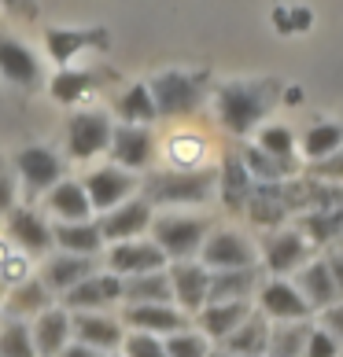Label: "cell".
Segmentation results:
<instances>
[{
	"label": "cell",
	"mask_w": 343,
	"mask_h": 357,
	"mask_svg": "<svg viewBox=\"0 0 343 357\" xmlns=\"http://www.w3.org/2000/svg\"><path fill=\"white\" fill-rule=\"evenodd\" d=\"M270 357H277V354H270Z\"/></svg>",
	"instance_id": "51"
},
{
	"label": "cell",
	"mask_w": 343,
	"mask_h": 357,
	"mask_svg": "<svg viewBox=\"0 0 343 357\" xmlns=\"http://www.w3.org/2000/svg\"><path fill=\"white\" fill-rule=\"evenodd\" d=\"M262 250H266V266H270V273H292L295 266H302L307 261V255H310V247H307V240H302L299 232H292V229H284V232H270L266 236V243H262Z\"/></svg>",
	"instance_id": "16"
},
{
	"label": "cell",
	"mask_w": 343,
	"mask_h": 357,
	"mask_svg": "<svg viewBox=\"0 0 343 357\" xmlns=\"http://www.w3.org/2000/svg\"><path fill=\"white\" fill-rule=\"evenodd\" d=\"M207 357H229L226 350H214V354H207Z\"/></svg>",
	"instance_id": "50"
},
{
	"label": "cell",
	"mask_w": 343,
	"mask_h": 357,
	"mask_svg": "<svg viewBox=\"0 0 343 357\" xmlns=\"http://www.w3.org/2000/svg\"><path fill=\"white\" fill-rule=\"evenodd\" d=\"M321 328L343 347V302H336V306H328V310L321 313Z\"/></svg>",
	"instance_id": "44"
},
{
	"label": "cell",
	"mask_w": 343,
	"mask_h": 357,
	"mask_svg": "<svg viewBox=\"0 0 343 357\" xmlns=\"http://www.w3.org/2000/svg\"><path fill=\"white\" fill-rule=\"evenodd\" d=\"M0 74L15 85H34L41 77V63L15 37H0Z\"/></svg>",
	"instance_id": "18"
},
{
	"label": "cell",
	"mask_w": 343,
	"mask_h": 357,
	"mask_svg": "<svg viewBox=\"0 0 343 357\" xmlns=\"http://www.w3.org/2000/svg\"><path fill=\"white\" fill-rule=\"evenodd\" d=\"M277 85L273 82H229L218 92V118L229 133L244 137L266 118L270 100H273Z\"/></svg>",
	"instance_id": "1"
},
{
	"label": "cell",
	"mask_w": 343,
	"mask_h": 357,
	"mask_svg": "<svg viewBox=\"0 0 343 357\" xmlns=\"http://www.w3.org/2000/svg\"><path fill=\"white\" fill-rule=\"evenodd\" d=\"M273 22H277V30H281V33H292V22H288V11L284 8L273 11Z\"/></svg>",
	"instance_id": "48"
},
{
	"label": "cell",
	"mask_w": 343,
	"mask_h": 357,
	"mask_svg": "<svg viewBox=\"0 0 343 357\" xmlns=\"http://www.w3.org/2000/svg\"><path fill=\"white\" fill-rule=\"evenodd\" d=\"M163 347H166V357H207L210 354L207 339L196 332H177V335L163 339Z\"/></svg>",
	"instance_id": "40"
},
{
	"label": "cell",
	"mask_w": 343,
	"mask_h": 357,
	"mask_svg": "<svg viewBox=\"0 0 343 357\" xmlns=\"http://www.w3.org/2000/svg\"><path fill=\"white\" fill-rule=\"evenodd\" d=\"M126 357H166V347H163V339H155V335H144V332H133L126 342Z\"/></svg>",
	"instance_id": "41"
},
{
	"label": "cell",
	"mask_w": 343,
	"mask_h": 357,
	"mask_svg": "<svg viewBox=\"0 0 343 357\" xmlns=\"http://www.w3.org/2000/svg\"><path fill=\"white\" fill-rule=\"evenodd\" d=\"M258 284V269H233V273H214L210 276V295L207 306H221V302H244V295Z\"/></svg>",
	"instance_id": "29"
},
{
	"label": "cell",
	"mask_w": 343,
	"mask_h": 357,
	"mask_svg": "<svg viewBox=\"0 0 343 357\" xmlns=\"http://www.w3.org/2000/svg\"><path fill=\"white\" fill-rule=\"evenodd\" d=\"M100 85V77L92 74V70H59L56 77H52V85H48V92L56 96L59 103H74L82 92H89V89H96Z\"/></svg>",
	"instance_id": "35"
},
{
	"label": "cell",
	"mask_w": 343,
	"mask_h": 357,
	"mask_svg": "<svg viewBox=\"0 0 343 357\" xmlns=\"http://www.w3.org/2000/svg\"><path fill=\"white\" fill-rule=\"evenodd\" d=\"M221 199H226L229 210H247V199H251V192H255V184H251V174H247V166H244V158L240 155H226L221 158Z\"/></svg>",
	"instance_id": "21"
},
{
	"label": "cell",
	"mask_w": 343,
	"mask_h": 357,
	"mask_svg": "<svg viewBox=\"0 0 343 357\" xmlns=\"http://www.w3.org/2000/svg\"><path fill=\"white\" fill-rule=\"evenodd\" d=\"M92 276V258H78V255H56L45 266V276H41V284L48 291H74L82 280H89Z\"/></svg>",
	"instance_id": "22"
},
{
	"label": "cell",
	"mask_w": 343,
	"mask_h": 357,
	"mask_svg": "<svg viewBox=\"0 0 343 357\" xmlns=\"http://www.w3.org/2000/svg\"><path fill=\"white\" fill-rule=\"evenodd\" d=\"M108 266L115 276H148V273H163L166 255L155 243H115L108 255Z\"/></svg>",
	"instance_id": "10"
},
{
	"label": "cell",
	"mask_w": 343,
	"mask_h": 357,
	"mask_svg": "<svg viewBox=\"0 0 343 357\" xmlns=\"http://www.w3.org/2000/svg\"><path fill=\"white\" fill-rule=\"evenodd\" d=\"M203 74H181V70H166L152 77V100L159 114H192L203 100Z\"/></svg>",
	"instance_id": "4"
},
{
	"label": "cell",
	"mask_w": 343,
	"mask_h": 357,
	"mask_svg": "<svg viewBox=\"0 0 343 357\" xmlns=\"http://www.w3.org/2000/svg\"><path fill=\"white\" fill-rule=\"evenodd\" d=\"M118 114H122V126H152L159 111H155V100H152V89L148 85H133L118 100Z\"/></svg>",
	"instance_id": "34"
},
{
	"label": "cell",
	"mask_w": 343,
	"mask_h": 357,
	"mask_svg": "<svg viewBox=\"0 0 343 357\" xmlns=\"http://www.w3.org/2000/svg\"><path fill=\"white\" fill-rule=\"evenodd\" d=\"M343 151V126L336 122H318L307 129V137H302V155L314 158V162H321V158Z\"/></svg>",
	"instance_id": "33"
},
{
	"label": "cell",
	"mask_w": 343,
	"mask_h": 357,
	"mask_svg": "<svg viewBox=\"0 0 343 357\" xmlns=\"http://www.w3.org/2000/svg\"><path fill=\"white\" fill-rule=\"evenodd\" d=\"M15 169H19V177L30 184V188H56L59 184V158L56 151H48V148H37V144H30V148H22L15 155Z\"/></svg>",
	"instance_id": "12"
},
{
	"label": "cell",
	"mask_w": 343,
	"mask_h": 357,
	"mask_svg": "<svg viewBox=\"0 0 343 357\" xmlns=\"http://www.w3.org/2000/svg\"><path fill=\"white\" fill-rule=\"evenodd\" d=\"M325 266H328V273H333V280H336V287H340V295H343V250H333V255L325 258Z\"/></svg>",
	"instance_id": "46"
},
{
	"label": "cell",
	"mask_w": 343,
	"mask_h": 357,
	"mask_svg": "<svg viewBox=\"0 0 343 357\" xmlns=\"http://www.w3.org/2000/svg\"><path fill=\"white\" fill-rule=\"evenodd\" d=\"M247 214H251L255 225H281L288 214V203H284V184H258L247 199Z\"/></svg>",
	"instance_id": "31"
},
{
	"label": "cell",
	"mask_w": 343,
	"mask_h": 357,
	"mask_svg": "<svg viewBox=\"0 0 343 357\" xmlns=\"http://www.w3.org/2000/svg\"><path fill=\"white\" fill-rule=\"evenodd\" d=\"M299 291H302V298L310 302V310L314 306L328 310V306H336V302H340V287L333 280V273H328L325 258L321 261H310V266L299 273Z\"/></svg>",
	"instance_id": "24"
},
{
	"label": "cell",
	"mask_w": 343,
	"mask_h": 357,
	"mask_svg": "<svg viewBox=\"0 0 343 357\" xmlns=\"http://www.w3.org/2000/svg\"><path fill=\"white\" fill-rule=\"evenodd\" d=\"M155 247L174 261H189L196 250L207 243V221L203 218H181V214H163L152 221Z\"/></svg>",
	"instance_id": "3"
},
{
	"label": "cell",
	"mask_w": 343,
	"mask_h": 357,
	"mask_svg": "<svg viewBox=\"0 0 343 357\" xmlns=\"http://www.w3.org/2000/svg\"><path fill=\"white\" fill-rule=\"evenodd\" d=\"M71 339V313L67 310H45L34 324V350L37 357H59Z\"/></svg>",
	"instance_id": "17"
},
{
	"label": "cell",
	"mask_w": 343,
	"mask_h": 357,
	"mask_svg": "<svg viewBox=\"0 0 343 357\" xmlns=\"http://www.w3.org/2000/svg\"><path fill=\"white\" fill-rule=\"evenodd\" d=\"M310 177L328 181V184H340V188H343V151L321 158V162H314V166H310Z\"/></svg>",
	"instance_id": "42"
},
{
	"label": "cell",
	"mask_w": 343,
	"mask_h": 357,
	"mask_svg": "<svg viewBox=\"0 0 343 357\" xmlns=\"http://www.w3.org/2000/svg\"><path fill=\"white\" fill-rule=\"evenodd\" d=\"M170 284H174V298L181 302V310H189V313H203L207 310V295H210L207 266H196V261H174Z\"/></svg>",
	"instance_id": "11"
},
{
	"label": "cell",
	"mask_w": 343,
	"mask_h": 357,
	"mask_svg": "<svg viewBox=\"0 0 343 357\" xmlns=\"http://www.w3.org/2000/svg\"><path fill=\"white\" fill-rule=\"evenodd\" d=\"M52 243H59L67 255H78V258H92L96 250L103 247V236H100V225H56L52 229Z\"/></svg>",
	"instance_id": "28"
},
{
	"label": "cell",
	"mask_w": 343,
	"mask_h": 357,
	"mask_svg": "<svg viewBox=\"0 0 343 357\" xmlns=\"http://www.w3.org/2000/svg\"><path fill=\"white\" fill-rule=\"evenodd\" d=\"M258 151H266L273 158H284V162H292V151H295V133L288 126H266L258 133Z\"/></svg>",
	"instance_id": "38"
},
{
	"label": "cell",
	"mask_w": 343,
	"mask_h": 357,
	"mask_svg": "<svg viewBox=\"0 0 343 357\" xmlns=\"http://www.w3.org/2000/svg\"><path fill=\"white\" fill-rule=\"evenodd\" d=\"M115 298H126V280L115 273H103V276H89L82 280L74 291H67V306L71 310H96V306H108Z\"/></svg>",
	"instance_id": "15"
},
{
	"label": "cell",
	"mask_w": 343,
	"mask_h": 357,
	"mask_svg": "<svg viewBox=\"0 0 343 357\" xmlns=\"http://www.w3.org/2000/svg\"><path fill=\"white\" fill-rule=\"evenodd\" d=\"M48 310V287L41 280H30V284H19L15 295H11V313H45Z\"/></svg>",
	"instance_id": "39"
},
{
	"label": "cell",
	"mask_w": 343,
	"mask_h": 357,
	"mask_svg": "<svg viewBox=\"0 0 343 357\" xmlns=\"http://www.w3.org/2000/svg\"><path fill=\"white\" fill-rule=\"evenodd\" d=\"M133 188H137V177L129 174V169H118V166H103L96 174H89V181H85L89 203L96 210H103V214H111V210H118L122 203H129Z\"/></svg>",
	"instance_id": "6"
},
{
	"label": "cell",
	"mask_w": 343,
	"mask_h": 357,
	"mask_svg": "<svg viewBox=\"0 0 343 357\" xmlns=\"http://www.w3.org/2000/svg\"><path fill=\"white\" fill-rule=\"evenodd\" d=\"M45 45H48V56L63 67V63H71L78 52H85V48H108L111 37H108V30H100V26H92V30H48Z\"/></svg>",
	"instance_id": "13"
},
{
	"label": "cell",
	"mask_w": 343,
	"mask_h": 357,
	"mask_svg": "<svg viewBox=\"0 0 343 357\" xmlns=\"http://www.w3.org/2000/svg\"><path fill=\"white\" fill-rule=\"evenodd\" d=\"M11 203H15V177L0 162V214H11Z\"/></svg>",
	"instance_id": "45"
},
{
	"label": "cell",
	"mask_w": 343,
	"mask_h": 357,
	"mask_svg": "<svg viewBox=\"0 0 343 357\" xmlns=\"http://www.w3.org/2000/svg\"><path fill=\"white\" fill-rule=\"evenodd\" d=\"M302 357H340V342L325 332V328H314L310 342H307V354Z\"/></svg>",
	"instance_id": "43"
},
{
	"label": "cell",
	"mask_w": 343,
	"mask_h": 357,
	"mask_svg": "<svg viewBox=\"0 0 343 357\" xmlns=\"http://www.w3.org/2000/svg\"><path fill=\"white\" fill-rule=\"evenodd\" d=\"M0 357H37L34 335L22 321H11L0 328Z\"/></svg>",
	"instance_id": "37"
},
{
	"label": "cell",
	"mask_w": 343,
	"mask_h": 357,
	"mask_svg": "<svg viewBox=\"0 0 343 357\" xmlns=\"http://www.w3.org/2000/svg\"><path fill=\"white\" fill-rule=\"evenodd\" d=\"M247 317H251V306H247V302H221V306H207L200 313V328H203V335L226 342Z\"/></svg>",
	"instance_id": "25"
},
{
	"label": "cell",
	"mask_w": 343,
	"mask_h": 357,
	"mask_svg": "<svg viewBox=\"0 0 343 357\" xmlns=\"http://www.w3.org/2000/svg\"><path fill=\"white\" fill-rule=\"evenodd\" d=\"M111 155H115L118 166H129V169L148 166V158H152V133L144 126H118L115 137H111Z\"/></svg>",
	"instance_id": "19"
},
{
	"label": "cell",
	"mask_w": 343,
	"mask_h": 357,
	"mask_svg": "<svg viewBox=\"0 0 343 357\" xmlns=\"http://www.w3.org/2000/svg\"><path fill=\"white\" fill-rule=\"evenodd\" d=\"M262 350H270V324H266V313H251L226 339V354L229 357H258Z\"/></svg>",
	"instance_id": "23"
},
{
	"label": "cell",
	"mask_w": 343,
	"mask_h": 357,
	"mask_svg": "<svg viewBox=\"0 0 343 357\" xmlns=\"http://www.w3.org/2000/svg\"><path fill=\"white\" fill-rule=\"evenodd\" d=\"M126 324L133 332H144V335H177V332H189L184 328V313H177L174 306H129L126 310Z\"/></svg>",
	"instance_id": "14"
},
{
	"label": "cell",
	"mask_w": 343,
	"mask_h": 357,
	"mask_svg": "<svg viewBox=\"0 0 343 357\" xmlns=\"http://www.w3.org/2000/svg\"><path fill=\"white\" fill-rule=\"evenodd\" d=\"M152 203L148 199H129L122 203L118 210H111V214H103L96 225H100V236L111 243H129L133 236H140L144 229H152Z\"/></svg>",
	"instance_id": "8"
},
{
	"label": "cell",
	"mask_w": 343,
	"mask_h": 357,
	"mask_svg": "<svg viewBox=\"0 0 343 357\" xmlns=\"http://www.w3.org/2000/svg\"><path fill=\"white\" fill-rule=\"evenodd\" d=\"M203 266L218 269V273H233V269H255V255H251V243L236 232H214L210 240L203 243Z\"/></svg>",
	"instance_id": "9"
},
{
	"label": "cell",
	"mask_w": 343,
	"mask_h": 357,
	"mask_svg": "<svg viewBox=\"0 0 343 357\" xmlns=\"http://www.w3.org/2000/svg\"><path fill=\"white\" fill-rule=\"evenodd\" d=\"M214 184H218L214 169H174V174L148 177L144 192H148V203L192 206V203H207L210 192H214Z\"/></svg>",
	"instance_id": "2"
},
{
	"label": "cell",
	"mask_w": 343,
	"mask_h": 357,
	"mask_svg": "<svg viewBox=\"0 0 343 357\" xmlns=\"http://www.w3.org/2000/svg\"><path fill=\"white\" fill-rule=\"evenodd\" d=\"M310 19H314V15H310L307 8H295V30H307V26H310Z\"/></svg>",
	"instance_id": "49"
},
{
	"label": "cell",
	"mask_w": 343,
	"mask_h": 357,
	"mask_svg": "<svg viewBox=\"0 0 343 357\" xmlns=\"http://www.w3.org/2000/svg\"><path fill=\"white\" fill-rule=\"evenodd\" d=\"M11 240L26 250H45L52 243V229L34 214V210H11Z\"/></svg>",
	"instance_id": "32"
},
{
	"label": "cell",
	"mask_w": 343,
	"mask_h": 357,
	"mask_svg": "<svg viewBox=\"0 0 343 357\" xmlns=\"http://www.w3.org/2000/svg\"><path fill=\"white\" fill-rule=\"evenodd\" d=\"M240 158H244V166H247V174H251V181H258V184H281V181H288V177L299 169L295 158H292V162H284V158H273V155L258 151V148H244Z\"/></svg>",
	"instance_id": "30"
},
{
	"label": "cell",
	"mask_w": 343,
	"mask_h": 357,
	"mask_svg": "<svg viewBox=\"0 0 343 357\" xmlns=\"http://www.w3.org/2000/svg\"><path fill=\"white\" fill-rule=\"evenodd\" d=\"M126 298H129V306H170V298H174L170 273L129 276L126 280Z\"/></svg>",
	"instance_id": "27"
},
{
	"label": "cell",
	"mask_w": 343,
	"mask_h": 357,
	"mask_svg": "<svg viewBox=\"0 0 343 357\" xmlns=\"http://www.w3.org/2000/svg\"><path fill=\"white\" fill-rule=\"evenodd\" d=\"M258 306H262L266 317H273V321H288V324H302L310 317V302L302 298V291L295 284H284L281 276L270 280V284H262Z\"/></svg>",
	"instance_id": "7"
},
{
	"label": "cell",
	"mask_w": 343,
	"mask_h": 357,
	"mask_svg": "<svg viewBox=\"0 0 343 357\" xmlns=\"http://www.w3.org/2000/svg\"><path fill=\"white\" fill-rule=\"evenodd\" d=\"M310 332L314 328H307V321L277 328V332H270V354H277V357H302L307 354V342H310Z\"/></svg>",
	"instance_id": "36"
},
{
	"label": "cell",
	"mask_w": 343,
	"mask_h": 357,
	"mask_svg": "<svg viewBox=\"0 0 343 357\" xmlns=\"http://www.w3.org/2000/svg\"><path fill=\"white\" fill-rule=\"evenodd\" d=\"M111 137H115V126L103 111H82V114H74L71 126H67V148H71L74 158H82V162L92 155H100L103 148H111Z\"/></svg>",
	"instance_id": "5"
},
{
	"label": "cell",
	"mask_w": 343,
	"mask_h": 357,
	"mask_svg": "<svg viewBox=\"0 0 343 357\" xmlns=\"http://www.w3.org/2000/svg\"><path fill=\"white\" fill-rule=\"evenodd\" d=\"M59 357H96V350H89V347H82V342H71V347L63 350Z\"/></svg>",
	"instance_id": "47"
},
{
	"label": "cell",
	"mask_w": 343,
	"mask_h": 357,
	"mask_svg": "<svg viewBox=\"0 0 343 357\" xmlns=\"http://www.w3.org/2000/svg\"><path fill=\"white\" fill-rule=\"evenodd\" d=\"M48 206L56 210L67 225L89 221V210H92L89 195H85V184H78V181H59L56 188L48 192Z\"/></svg>",
	"instance_id": "26"
},
{
	"label": "cell",
	"mask_w": 343,
	"mask_h": 357,
	"mask_svg": "<svg viewBox=\"0 0 343 357\" xmlns=\"http://www.w3.org/2000/svg\"><path fill=\"white\" fill-rule=\"evenodd\" d=\"M71 332L89 350H115L118 342H126L122 328H118L115 321H108V317H96V313H78L71 321Z\"/></svg>",
	"instance_id": "20"
}]
</instances>
